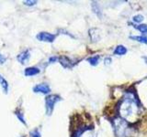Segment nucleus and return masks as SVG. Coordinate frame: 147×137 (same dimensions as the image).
Wrapping results in <instances>:
<instances>
[{"instance_id": "6ab92c4d", "label": "nucleus", "mask_w": 147, "mask_h": 137, "mask_svg": "<svg viewBox=\"0 0 147 137\" xmlns=\"http://www.w3.org/2000/svg\"><path fill=\"white\" fill-rule=\"evenodd\" d=\"M30 137H40V132L38 129H35L30 132Z\"/></svg>"}, {"instance_id": "b1692460", "label": "nucleus", "mask_w": 147, "mask_h": 137, "mask_svg": "<svg viewBox=\"0 0 147 137\" xmlns=\"http://www.w3.org/2000/svg\"><path fill=\"white\" fill-rule=\"evenodd\" d=\"M142 59H144V61H145V63L147 64V56H145V57H142Z\"/></svg>"}, {"instance_id": "aec40b11", "label": "nucleus", "mask_w": 147, "mask_h": 137, "mask_svg": "<svg viewBox=\"0 0 147 137\" xmlns=\"http://www.w3.org/2000/svg\"><path fill=\"white\" fill-rule=\"evenodd\" d=\"M23 4L26 5V6H29V7H31V6H35V5L37 4V1H24L23 2Z\"/></svg>"}, {"instance_id": "f03ea898", "label": "nucleus", "mask_w": 147, "mask_h": 137, "mask_svg": "<svg viewBox=\"0 0 147 137\" xmlns=\"http://www.w3.org/2000/svg\"><path fill=\"white\" fill-rule=\"evenodd\" d=\"M114 134L116 137H135V129L131 127L129 122L121 117H115L113 119Z\"/></svg>"}, {"instance_id": "6e6552de", "label": "nucleus", "mask_w": 147, "mask_h": 137, "mask_svg": "<svg viewBox=\"0 0 147 137\" xmlns=\"http://www.w3.org/2000/svg\"><path fill=\"white\" fill-rule=\"evenodd\" d=\"M30 49H25L24 51H22L21 53H20L18 55L17 59L20 64H26V63H28V61H30Z\"/></svg>"}, {"instance_id": "5701e85b", "label": "nucleus", "mask_w": 147, "mask_h": 137, "mask_svg": "<svg viewBox=\"0 0 147 137\" xmlns=\"http://www.w3.org/2000/svg\"><path fill=\"white\" fill-rule=\"evenodd\" d=\"M104 62H105L106 65H109V64L111 63V58H110V57H107V58L105 59Z\"/></svg>"}, {"instance_id": "4be33fe9", "label": "nucleus", "mask_w": 147, "mask_h": 137, "mask_svg": "<svg viewBox=\"0 0 147 137\" xmlns=\"http://www.w3.org/2000/svg\"><path fill=\"white\" fill-rule=\"evenodd\" d=\"M58 59H59V57H56V56L51 57L49 59V63H54V62H56L58 61Z\"/></svg>"}, {"instance_id": "7ed1b4c3", "label": "nucleus", "mask_w": 147, "mask_h": 137, "mask_svg": "<svg viewBox=\"0 0 147 137\" xmlns=\"http://www.w3.org/2000/svg\"><path fill=\"white\" fill-rule=\"evenodd\" d=\"M62 100V98L60 97L57 94H51L48 95L45 98V112L47 115H52V113L54 110V106L58 102Z\"/></svg>"}, {"instance_id": "20e7f679", "label": "nucleus", "mask_w": 147, "mask_h": 137, "mask_svg": "<svg viewBox=\"0 0 147 137\" xmlns=\"http://www.w3.org/2000/svg\"><path fill=\"white\" fill-rule=\"evenodd\" d=\"M55 38H56V36L54 34H51L49 32H40L36 36V39L38 40L42 41V42H49V43L53 42Z\"/></svg>"}, {"instance_id": "0eeeda50", "label": "nucleus", "mask_w": 147, "mask_h": 137, "mask_svg": "<svg viewBox=\"0 0 147 137\" xmlns=\"http://www.w3.org/2000/svg\"><path fill=\"white\" fill-rule=\"evenodd\" d=\"M33 91L35 93L49 94L51 92V88L47 83H40L33 87Z\"/></svg>"}, {"instance_id": "ddd939ff", "label": "nucleus", "mask_w": 147, "mask_h": 137, "mask_svg": "<svg viewBox=\"0 0 147 137\" xmlns=\"http://www.w3.org/2000/svg\"><path fill=\"white\" fill-rule=\"evenodd\" d=\"M0 86H1V88L4 91V93H7L8 92V87H9V84L7 80L5 79V78L0 74Z\"/></svg>"}, {"instance_id": "4468645a", "label": "nucleus", "mask_w": 147, "mask_h": 137, "mask_svg": "<svg viewBox=\"0 0 147 137\" xmlns=\"http://www.w3.org/2000/svg\"><path fill=\"white\" fill-rule=\"evenodd\" d=\"M15 115L17 116V118L18 120L20 121L21 123H23L24 125H27V122L25 121V118H24V113H23L22 110L21 109H16L15 111Z\"/></svg>"}, {"instance_id": "f3484780", "label": "nucleus", "mask_w": 147, "mask_h": 137, "mask_svg": "<svg viewBox=\"0 0 147 137\" xmlns=\"http://www.w3.org/2000/svg\"><path fill=\"white\" fill-rule=\"evenodd\" d=\"M134 29H136L137 30H139L141 33L144 34H147V25L146 24H140V25H137V26H133Z\"/></svg>"}, {"instance_id": "f8f14e48", "label": "nucleus", "mask_w": 147, "mask_h": 137, "mask_svg": "<svg viewBox=\"0 0 147 137\" xmlns=\"http://www.w3.org/2000/svg\"><path fill=\"white\" fill-rule=\"evenodd\" d=\"M89 36H90V39L92 41H96L99 40V38H100V34H99V31L98 29H91L89 30Z\"/></svg>"}, {"instance_id": "39448f33", "label": "nucleus", "mask_w": 147, "mask_h": 137, "mask_svg": "<svg viewBox=\"0 0 147 137\" xmlns=\"http://www.w3.org/2000/svg\"><path fill=\"white\" fill-rule=\"evenodd\" d=\"M92 129H93V126L92 125H86V124L78 125L76 129L74 130L71 137H81V135L84 134L85 132L92 130Z\"/></svg>"}, {"instance_id": "412c9836", "label": "nucleus", "mask_w": 147, "mask_h": 137, "mask_svg": "<svg viewBox=\"0 0 147 137\" xmlns=\"http://www.w3.org/2000/svg\"><path fill=\"white\" fill-rule=\"evenodd\" d=\"M7 61V58L4 56V55L0 52V64H4L5 62H6Z\"/></svg>"}, {"instance_id": "9d476101", "label": "nucleus", "mask_w": 147, "mask_h": 137, "mask_svg": "<svg viewBox=\"0 0 147 137\" xmlns=\"http://www.w3.org/2000/svg\"><path fill=\"white\" fill-rule=\"evenodd\" d=\"M40 72V68H36V67H29L25 68L24 70V75L27 77H32V76H35V75H38L39 73Z\"/></svg>"}, {"instance_id": "393cba45", "label": "nucleus", "mask_w": 147, "mask_h": 137, "mask_svg": "<svg viewBox=\"0 0 147 137\" xmlns=\"http://www.w3.org/2000/svg\"><path fill=\"white\" fill-rule=\"evenodd\" d=\"M90 137H95V136H90Z\"/></svg>"}, {"instance_id": "a211bd4d", "label": "nucleus", "mask_w": 147, "mask_h": 137, "mask_svg": "<svg viewBox=\"0 0 147 137\" xmlns=\"http://www.w3.org/2000/svg\"><path fill=\"white\" fill-rule=\"evenodd\" d=\"M144 19V17L142 15H140V14H138V15H135L132 17V21L135 23V24H139V23L142 22Z\"/></svg>"}, {"instance_id": "423d86ee", "label": "nucleus", "mask_w": 147, "mask_h": 137, "mask_svg": "<svg viewBox=\"0 0 147 137\" xmlns=\"http://www.w3.org/2000/svg\"><path fill=\"white\" fill-rule=\"evenodd\" d=\"M58 61L60 62V64L64 68H72L74 66L76 65V63L73 61V59H71L69 57L67 56H61V57H59L58 59Z\"/></svg>"}, {"instance_id": "1a4fd4ad", "label": "nucleus", "mask_w": 147, "mask_h": 137, "mask_svg": "<svg viewBox=\"0 0 147 137\" xmlns=\"http://www.w3.org/2000/svg\"><path fill=\"white\" fill-rule=\"evenodd\" d=\"M91 7H92V11H93V13L95 14V15L98 16V17L99 18H102V9H101L99 4L98 2L96 1H93L91 3Z\"/></svg>"}, {"instance_id": "dca6fc26", "label": "nucleus", "mask_w": 147, "mask_h": 137, "mask_svg": "<svg viewBox=\"0 0 147 137\" xmlns=\"http://www.w3.org/2000/svg\"><path fill=\"white\" fill-rule=\"evenodd\" d=\"M130 38H131V39L138 41V42L147 44V36H144V35L142 36H131Z\"/></svg>"}, {"instance_id": "f257e3e1", "label": "nucleus", "mask_w": 147, "mask_h": 137, "mask_svg": "<svg viewBox=\"0 0 147 137\" xmlns=\"http://www.w3.org/2000/svg\"><path fill=\"white\" fill-rule=\"evenodd\" d=\"M118 112L119 117L129 123L137 121L138 116L141 114V105L135 92L128 91L119 104Z\"/></svg>"}, {"instance_id": "2eb2a0df", "label": "nucleus", "mask_w": 147, "mask_h": 137, "mask_svg": "<svg viewBox=\"0 0 147 137\" xmlns=\"http://www.w3.org/2000/svg\"><path fill=\"white\" fill-rule=\"evenodd\" d=\"M99 59H100L99 55H96V56H92L87 59V62L92 66H96L99 62Z\"/></svg>"}, {"instance_id": "9b49d317", "label": "nucleus", "mask_w": 147, "mask_h": 137, "mask_svg": "<svg viewBox=\"0 0 147 137\" xmlns=\"http://www.w3.org/2000/svg\"><path fill=\"white\" fill-rule=\"evenodd\" d=\"M127 48L123 45H118L116 48H115L113 53L115 55H118V56H122V55H125L127 53Z\"/></svg>"}]
</instances>
